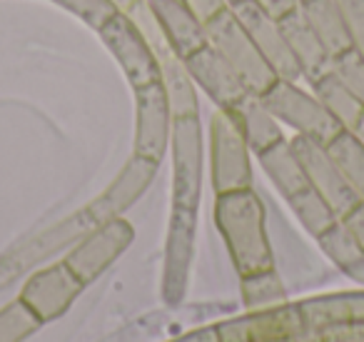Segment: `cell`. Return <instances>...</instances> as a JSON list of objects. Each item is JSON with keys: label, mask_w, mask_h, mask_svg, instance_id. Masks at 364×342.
Wrapping results in <instances>:
<instances>
[{"label": "cell", "mask_w": 364, "mask_h": 342, "mask_svg": "<svg viewBox=\"0 0 364 342\" xmlns=\"http://www.w3.org/2000/svg\"><path fill=\"white\" fill-rule=\"evenodd\" d=\"M215 220L240 275L272 270V252L264 232V207L250 187L218 195Z\"/></svg>", "instance_id": "cell-1"}, {"label": "cell", "mask_w": 364, "mask_h": 342, "mask_svg": "<svg viewBox=\"0 0 364 342\" xmlns=\"http://www.w3.org/2000/svg\"><path fill=\"white\" fill-rule=\"evenodd\" d=\"M205 36H208V46H213L232 66V71L242 78V83L252 95L259 98L274 86L277 73L264 61V56L259 53V48L255 46V41L230 6L205 23Z\"/></svg>", "instance_id": "cell-2"}, {"label": "cell", "mask_w": 364, "mask_h": 342, "mask_svg": "<svg viewBox=\"0 0 364 342\" xmlns=\"http://www.w3.org/2000/svg\"><path fill=\"white\" fill-rule=\"evenodd\" d=\"M210 150H213V185L215 192L245 190L252 182L247 157V138L242 130L237 108L223 110L220 108L210 125Z\"/></svg>", "instance_id": "cell-3"}, {"label": "cell", "mask_w": 364, "mask_h": 342, "mask_svg": "<svg viewBox=\"0 0 364 342\" xmlns=\"http://www.w3.org/2000/svg\"><path fill=\"white\" fill-rule=\"evenodd\" d=\"M259 100L277 120L287 123L299 135L312 138L324 147L342 133L339 123L329 115V110L317 100V95L299 90L292 81H279L277 78L274 86L259 95Z\"/></svg>", "instance_id": "cell-4"}, {"label": "cell", "mask_w": 364, "mask_h": 342, "mask_svg": "<svg viewBox=\"0 0 364 342\" xmlns=\"http://www.w3.org/2000/svg\"><path fill=\"white\" fill-rule=\"evenodd\" d=\"M97 36L102 38L107 51L115 56L117 66L122 68L135 90L162 81V68L155 56V48L150 46V41L142 36V31L127 13H117L110 23H105L97 31Z\"/></svg>", "instance_id": "cell-5"}, {"label": "cell", "mask_w": 364, "mask_h": 342, "mask_svg": "<svg viewBox=\"0 0 364 342\" xmlns=\"http://www.w3.org/2000/svg\"><path fill=\"white\" fill-rule=\"evenodd\" d=\"M289 145H292L294 155L302 162L309 185L324 197V202L332 207L339 220L347 217L349 212L359 205V197L354 195V190L347 185V180L342 177L339 167L334 165V160L329 157L327 147L319 145L317 140H312V138H307V135H297Z\"/></svg>", "instance_id": "cell-6"}, {"label": "cell", "mask_w": 364, "mask_h": 342, "mask_svg": "<svg viewBox=\"0 0 364 342\" xmlns=\"http://www.w3.org/2000/svg\"><path fill=\"white\" fill-rule=\"evenodd\" d=\"M132 242V227L122 217H112L100 225H95L85 237H80L70 255L65 257V265L73 275L87 285L92 282L127 245Z\"/></svg>", "instance_id": "cell-7"}, {"label": "cell", "mask_w": 364, "mask_h": 342, "mask_svg": "<svg viewBox=\"0 0 364 342\" xmlns=\"http://www.w3.org/2000/svg\"><path fill=\"white\" fill-rule=\"evenodd\" d=\"M230 8H232V13L237 16V21L242 23L245 31L250 33L255 46L259 48L264 61H267L269 66H272V71L277 73L279 81L297 83L299 78H302V73H299L297 61H294L287 41H284L277 18L264 13L255 0H232Z\"/></svg>", "instance_id": "cell-8"}, {"label": "cell", "mask_w": 364, "mask_h": 342, "mask_svg": "<svg viewBox=\"0 0 364 342\" xmlns=\"http://www.w3.org/2000/svg\"><path fill=\"white\" fill-rule=\"evenodd\" d=\"M135 113V155L160 162L172 135V123H175L162 81L137 88Z\"/></svg>", "instance_id": "cell-9"}, {"label": "cell", "mask_w": 364, "mask_h": 342, "mask_svg": "<svg viewBox=\"0 0 364 342\" xmlns=\"http://www.w3.org/2000/svg\"><path fill=\"white\" fill-rule=\"evenodd\" d=\"M175 155V205L198 210L203 182V130L200 118H177L172 123Z\"/></svg>", "instance_id": "cell-10"}, {"label": "cell", "mask_w": 364, "mask_h": 342, "mask_svg": "<svg viewBox=\"0 0 364 342\" xmlns=\"http://www.w3.org/2000/svg\"><path fill=\"white\" fill-rule=\"evenodd\" d=\"M185 68H188L190 78L195 86H200L223 110H232L240 108L252 93L242 83V78L232 71L228 61L215 51L213 46H203L195 51L193 56L185 58Z\"/></svg>", "instance_id": "cell-11"}, {"label": "cell", "mask_w": 364, "mask_h": 342, "mask_svg": "<svg viewBox=\"0 0 364 342\" xmlns=\"http://www.w3.org/2000/svg\"><path fill=\"white\" fill-rule=\"evenodd\" d=\"M80 290L82 282L73 275V270L65 262H60V265L36 272L28 280V285L23 287L21 302L36 315L38 322H46L58 317L60 312H65Z\"/></svg>", "instance_id": "cell-12"}, {"label": "cell", "mask_w": 364, "mask_h": 342, "mask_svg": "<svg viewBox=\"0 0 364 342\" xmlns=\"http://www.w3.org/2000/svg\"><path fill=\"white\" fill-rule=\"evenodd\" d=\"M147 8L177 58L185 61L195 51L208 46L205 23L190 11L185 0H147Z\"/></svg>", "instance_id": "cell-13"}, {"label": "cell", "mask_w": 364, "mask_h": 342, "mask_svg": "<svg viewBox=\"0 0 364 342\" xmlns=\"http://www.w3.org/2000/svg\"><path fill=\"white\" fill-rule=\"evenodd\" d=\"M157 165H160V162L147 160V157H140V155L132 157L125 170L117 175V180L107 187L105 195L97 197V200L87 207L92 220L100 225V222L112 220V217H117L120 212H125L127 207L147 190V185H150L157 172Z\"/></svg>", "instance_id": "cell-14"}, {"label": "cell", "mask_w": 364, "mask_h": 342, "mask_svg": "<svg viewBox=\"0 0 364 342\" xmlns=\"http://www.w3.org/2000/svg\"><path fill=\"white\" fill-rule=\"evenodd\" d=\"M279 28H282V36L287 41L289 51H292L294 61L299 66L304 81L312 86L317 83L322 76H327L332 71V61L334 58L327 53V48L322 46L314 31L309 28V23L304 21V16L297 11L287 13L284 18H279Z\"/></svg>", "instance_id": "cell-15"}, {"label": "cell", "mask_w": 364, "mask_h": 342, "mask_svg": "<svg viewBox=\"0 0 364 342\" xmlns=\"http://www.w3.org/2000/svg\"><path fill=\"white\" fill-rule=\"evenodd\" d=\"M95 225L97 222L92 220V215L85 210V212H80V215L70 217L65 225H58L55 230L36 237V240L28 242L26 247H21L11 260H0V267H11V270H6V275H3V282L16 277V272L21 270V267H28V265H33V262L41 260V257H48L60 245H65V242H73V240H77V237L87 235Z\"/></svg>", "instance_id": "cell-16"}, {"label": "cell", "mask_w": 364, "mask_h": 342, "mask_svg": "<svg viewBox=\"0 0 364 342\" xmlns=\"http://www.w3.org/2000/svg\"><path fill=\"white\" fill-rule=\"evenodd\" d=\"M193 235H195V210L193 207H177L172 212L170 240L165 255V287L167 292H180L185 287L190 257H193Z\"/></svg>", "instance_id": "cell-17"}, {"label": "cell", "mask_w": 364, "mask_h": 342, "mask_svg": "<svg viewBox=\"0 0 364 342\" xmlns=\"http://www.w3.org/2000/svg\"><path fill=\"white\" fill-rule=\"evenodd\" d=\"M257 157H259V162H262L264 172L269 175V180L274 182V187L282 192V197L287 202L312 187L307 180V172H304L302 162L294 155L289 142L279 140L277 145L257 152Z\"/></svg>", "instance_id": "cell-18"}, {"label": "cell", "mask_w": 364, "mask_h": 342, "mask_svg": "<svg viewBox=\"0 0 364 342\" xmlns=\"http://www.w3.org/2000/svg\"><path fill=\"white\" fill-rule=\"evenodd\" d=\"M299 13L304 16V21L309 23V28L314 31V36L322 41V46L327 48V53L332 58L342 56V53L352 51V38L347 33L342 16H339L334 0H304L299 6Z\"/></svg>", "instance_id": "cell-19"}, {"label": "cell", "mask_w": 364, "mask_h": 342, "mask_svg": "<svg viewBox=\"0 0 364 342\" xmlns=\"http://www.w3.org/2000/svg\"><path fill=\"white\" fill-rule=\"evenodd\" d=\"M314 95L329 110V115L339 123V128L347 133H359L364 130V105L344 88V83L334 76L332 71L327 76H322L317 83H312Z\"/></svg>", "instance_id": "cell-20"}, {"label": "cell", "mask_w": 364, "mask_h": 342, "mask_svg": "<svg viewBox=\"0 0 364 342\" xmlns=\"http://www.w3.org/2000/svg\"><path fill=\"white\" fill-rule=\"evenodd\" d=\"M162 68V86L167 90V100L172 108V118H198V95H195V81L190 78L188 68L172 51L157 58Z\"/></svg>", "instance_id": "cell-21"}, {"label": "cell", "mask_w": 364, "mask_h": 342, "mask_svg": "<svg viewBox=\"0 0 364 342\" xmlns=\"http://www.w3.org/2000/svg\"><path fill=\"white\" fill-rule=\"evenodd\" d=\"M237 113H240V120H242V130H245V138H247L250 150L262 152V150H267V147L277 145L279 140H284L277 118L262 105V100H259L257 95H250L247 100L237 108Z\"/></svg>", "instance_id": "cell-22"}, {"label": "cell", "mask_w": 364, "mask_h": 342, "mask_svg": "<svg viewBox=\"0 0 364 342\" xmlns=\"http://www.w3.org/2000/svg\"><path fill=\"white\" fill-rule=\"evenodd\" d=\"M327 152L347 180V185L359 197V202H364V142L359 140V135L342 130L327 145Z\"/></svg>", "instance_id": "cell-23"}, {"label": "cell", "mask_w": 364, "mask_h": 342, "mask_svg": "<svg viewBox=\"0 0 364 342\" xmlns=\"http://www.w3.org/2000/svg\"><path fill=\"white\" fill-rule=\"evenodd\" d=\"M289 205H292V210L297 212V217L302 220V225L317 237L324 235L334 222H339V217L334 215V210L324 202V197L319 195L314 187H309V190H304L302 195H297L294 200H289Z\"/></svg>", "instance_id": "cell-24"}, {"label": "cell", "mask_w": 364, "mask_h": 342, "mask_svg": "<svg viewBox=\"0 0 364 342\" xmlns=\"http://www.w3.org/2000/svg\"><path fill=\"white\" fill-rule=\"evenodd\" d=\"M53 3H58L60 8L70 11L73 16H77L80 21H85L92 31H100V28L105 26V23H110L117 13H122L115 0H53Z\"/></svg>", "instance_id": "cell-25"}, {"label": "cell", "mask_w": 364, "mask_h": 342, "mask_svg": "<svg viewBox=\"0 0 364 342\" xmlns=\"http://www.w3.org/2000/svg\"><path fill=\"white\" fill-rule=\"evenodd\" d=\"M332 73L344 83L349 93L364 105V58L357 51H347L332 61Z\"/></svg>", "instance_id": "cell-26"}, {"label": "cell", "mask_w": 364, "mask_h": 342, "mask_svg": "<svg viewBox=\"0 0 364 342\" xmlns=\"http://www.w3.org/2000/svg\"><path fill=\"white\" fill-rule=\"evenodd\" d=\"M38 325L36 315L21 300L0 312V342H18Z\"/></svg>", "instance_id": "cell-27"}, {"label": "cell", "mask_w": 364, "mask_h": 342, "mask_svg": "<svg viewBox=\"0 0 364 342\" xmlns=\"http://www.w3.org/2000/svg\"><path fill=\"white\" fill-rule=\"evenodd\" d=\"M339 16H342L352 46L364 58V0H334Z\"/></svg>", "instance_id": "cell-28"}, {"label": "cell", "mask_w": 364, "mask_h": 342, "mask_svg": "<svg viewBox=\"0 0 364 342\" xmlns=\"http://www.w3.org/2000/svg\"><path fill=\"white\" fill-rule=\"evenodd\" d=\"M185 3L203 23H208L210 18H215L220 11L228 8V0H185Z\"/></svg>", "instance_id": "cell-29"}, {"label": "cell", "mask_w": 364, "mask_h": 342, "mask_svg": "<svg viewBox=\"0 0 364 342\" xmlns=\"http://www.w3.org/2000/svg\"><path fill=\"white\" fill-rule=\"evenodd\" d=\"M342 225L347 227L349 235L354 237V242L364 250V202H359L347 217H342Z\"/></svg>", "instance_id": "cell-30"}, {"label": "cell", "mask_w": 364, "mask_h": 342, "mask_svg": "<svg viewBox=\"0 0 364 342\" xmlns=\"http://www.w3.org/2000/svg\"><path fill=\"white\" fill-rule=\"evenodd\" d=\"M255 3H257L264 13H269L272 18H277V21L299 8L297 0H255Z\"/></svg>", "instance_id": "cell-31"}, {"label": "cell", "mask_w": 364, "mask_h": 342, "mask_svg": "<svg viewBox=\"0 0 364 342\" xmlns=\"http://www.w3.org/2000/svg\"><path fill=\"white\" fill-rule=\"evenodd\" d=\"M115 3H117V6H120V11H122V13H127L132 6H135L137 0H115Z\"/></svg>", "instance_id": "cell-32"}, {"label": "cell", "mask_w": 364, "mask_h": 342, "mask_svg": "<svg viewBox=\"0 0 364 342\" xmlns=\"http://www.w3.org/2000/svg\"><path fill=\"white\" fill-rule=\"evenodd\" d=\"M302 3H304V0H297V6H302Z\"/></svg>", "instance_id": "cell-33"}, {"label": "cell", "mask_w": 364, "mask_h": 342, "mask_svg": "<svg viewBox=\"0 0 364 342\" xmlns=\"http://www.w3.org/2000/svg\"><path fill=\"white\" fill-rule=\"evenodd\" d=\"M230 3H232V0H228V6H230Z\"/></svg>", "instance_id": "cell-34"}]
</instances>
